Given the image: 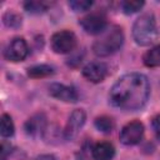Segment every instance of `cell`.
I'll use <instances>...</instances> for the list:
<instances>
[{
	"mask_svg": "<svg viewBox=\"0 0 160 160\" xmlns=\"http://www.w3.org/2000/svg\"><path fill=\"white\" fill-rule=\"evenodd\" d=\"M52 72H54V69L50 65H45V64L34 65V66H31V68L28 69V75L30 78H34V79L46 78V76L51 75Z\"/></svg>",
	"mask_w": 160,
	"mask_h": 160,
	"instance_id": "cell-15",
	"label": "cell"
},
{
	"mask_svg": "<svg viewBox=\"0 0 160 160\" xmlns=\"http://www.w3.org/2000/svg\"><path fill=\"white\" fill-rule=\"evenodd\" d=\"M11 152V145L6 141H2L1 142V146H0V155H1V160H6L8 156L10 155Z\"/></svg>",
	"mask_w": 160,
	"mask_h": 160,
	"instance_id": "cell-21",
	"label": "cell"
},
{
	"mask_svg": "<svg viewBox=\"0 0 160 160\" xmlns=\"http://www.w3.org/2000/svg\"><path fill=\"white\" fill-rule=\"evenodd\" d=\"M51 6V2L49 1H42V0H29L24 2L25 10H28L31 14H40L46 11Z\"/></svg>",
	"mask_w": 160,
	"mask_h": 160,
	"instance_id": "cell-14",
	"label": "cell"
},
{
	"mask_svg": "<svg viewBox=\"0 0 160 160\" xmlns=\"http://www.w3.org/2000/svg\"><path fill=\"white\" fill-rule=\"evenodd\" d=\"M32 160H56V158L52 156V155H40V156H38Z\"/></svg>",
	"mask_w": 160,
	"mask_h": 160,
	"instance_id": "cell-23",
	"label": "cell"
},
{
	"mask_svg": "<svg viewBox=\"0 0 160 160\" xmlns=\"http://www.w3.org/2000/svg\"><path fill=\"white\" fill-rule=\"evenodd\" d=\"M28 54H29V46L25 39L22 38H14L4 50L5 59L12 62L22 61L28 56Z\"/></svg>",
	"mask_w": 160,
	"mask_h": 160,
	"instance_id": "cell-7",
	"label": "cell"
},
{
	"mask_svg": "<svg viewBox=\"0 0 160 160\" xmlns=\"http://www.w3.org/2000/svg\"><path fill=\"white\" fill-rule=\"evenodd\" d=\"M142 136H144V125L138 120L130 121L126 125H124L119 135L120 141L124 145H129V146L139 144Z\"/></svg>",
	"mask_w": 160,
	"mask_h": 160,
	"instance_id": "cell-5",
	"label": "cell"
},
{
	"mask_svg": "<svg viewBox=\"0 0 160 160\" xmlns=\"http://www.w3.org/2000/svg\"><path fill=\"white\" fill-rule=\"evenodd\" d=\"M76 46V38L72 31L61 30L52 35L51 38V49L56 54H68L72 51Z\"/></svg>",
	"mask_w": 160,
	"mask_h": 160,
	"instance_id": "cell-4",
	"label": "cell"
},
{
	"mask_svg": "<svg viewBox=\"0 0 160 160\" xmlns=\"http://www.w3.org/2000/svg\"><path fill=\"white\" fill-rule=\"evenodd\" d=\"M85 119H86V115L81 109H76L70 114L64 130V136L66 140H72L76 138L80 129L85 124Z\"/></svg>",
	"mask_w": 160,
	"mask_h": 160,
	"instance_id": "cell-8",
	"label": "cell"
},
{
	"mask_svg": "<svg viewBox=\"0 0 160 160\" xmlns=\"http://www.w3.org/2000/svg\"><path fill=\"white\" fill-rule=\"evenodd\" d=\"M152 129H154L156 138L160 140V115H158L152 119Z\"/></svg>",
	"mask_w": 160,
	"mask_h": 160,
	"instance_id": "cell-22",
	"label": "cell"
},
{
	"mask_svg": "<svg viewBox=\"0 0 160 160\" xmlns=\"http://www.w3.org/2000/svg\"><path fill=\"white\" fill-rule=\"evenodd\" d=\"M142 6H144V1H139V0H126L121 2V9L125 14L138 12Z\"/></svg>",
	"mask_w": 160,
	"mask_h": 160,
	"instance_id": "cell-18",
	"label": "cell"
},
{
	"mask_svg": "<svg viewBox=\"0 0 160 160\" xmlns=\"http://www.w3.org/2000/svg\"><path fill=\"white\" fill-rule=\"evenodd\" d=\"M91 155L94 160H111L115 155V149L112 144L108 141H100L92 146Z\"/></svg>",
	"mask_w": 160,
	"mask_h": 160,
	"instance_id": "cell-12",
	"label": "cell"
},
{
	"mask_svg": "<svg viewBox=\"0 0 160 160\" xmlns=\"http://www.w3.org/2000/svg\"><path fill=\"white\" fill-rule=\"evenodd\" d=\"M150 95V82L140 72L125 74L112 85L109 99L110 102L121 110L135 111L141 109Z\"/></svg>",
	"mask_w": 160,
	"mask_h": 160,
	"instance_id": "cell-1",
	"label": "cell"
},
{
	"mask_svg": "<svg viewBox=\"0 0 160 160\" xmlns=\"http://www.w3.org/2000/svg\"><path fill=\"white\" fill-rule=\"evenodd\" d=\"M14 122L10 115L2 114L0 119V132L4 138H10L14 134Z\"/></svg>",
	"mask_w": 160,
	"mask_h": 160,
	"instance_id": "cell-16",
	"label": "cell"
},
{
	"mask_svg": "<svg viewBox=\"0 0 160 160\" xmlns=\"http://www.w3.org/2000/svg\"><path fill=\"white\" fill-rule=\"evenodd\" d=\"M95 128L99 131L108 134V132H111V130L114 129V121L109 116H105V115L104 116H99L95 120Z\"/></svg>",
	"mask_w": 160,
	"mask_h": 160,
	"instance_id": "cell-17",
	"label": "cell"
},
{
	"mask_svg": "<svg viewBox=\"0 0 160 160\" xmlns=\"http://www.w3.org/2000/svg\"><path fill=\"white\" fill-rule=\"evenodd\" d=\"M45 126H46V119L44 114H36L25 122V130L28 135L32 138L40 136L45 131Z\"/></svg>",
	"mask_w": 160,
	"mask_h": 160,
	"instance_id": "cell-11",
	"label": "cell"
},
{
	"mask_svg": "<svg viewBox=\"0 0 160 160\" xmlns=\"http://www.w3.org/2000/svg\"><path fill=\"white\" fill-rule=\"evenodd\" d=\"M4 22H5V25H8L10 28H18L21 24V18L19 15L9 11L4 15Z\"/></svg>",
	"mask_w": 160,
	"mask_h": 160,
	"instance_id": "cell-20",
	"label": "cell"
},
{
	"mask_svg": "<svg viewBox=\"0 0 160 160\" xmlns=\"http://www.w3.org/2000/svg\"><path fill=\"white\" fill-rule=\"evenodd\" d=\"M82 75L91 82H100L108 75V66L102 61H91L84 66Z\"/></svg>",
	"mask_w": 160,
	"mask_h": 160,
	"instance_id": "cell-9",
	"label": "cell"
},
{
	"mask_svg": "<svg viewBox=\"0 0 160 160\" xmlns=\"http://www.w3.org/2000/svg\"><path fill=\"white\" fill-rule=\"evenodd\" d=\"M132 38L140 46L152 44L158 38V26L152 14H144L132 25Z\"/></svg>",
	"mask_w": 160,
	"mask_h": 160,
	"instance_id": "cell-3",
	"label": "cell"
},
{
	"mask_svg": "<svg viewBox=\"0 0 160 160\" xmlns=\"http://www.w3.org/2000/svg\"><path fill=\"white\" fill-rule=\"evenodd\" d=\"M124 42V32L120 26H111L100 34V38L92 44V50L98 56H109L118 51Z\"/></svg>",
	"mask_w": 160,
	"mask_h": 160,
	"instance_id": "cell-2",
	"label": "cell"
},
{
	"mask_svg": "<svg viewBox=\"0 0 160 160\" xmlns=\"http://www.w3.org/2000/svg\"><path fill=\"white\" fill-rule=\"evenodd\" d=\"M80 26L82 30L91 35H99L102 34L106 30L108 22L106 18L100 12H91L86 16H84L80 20Z\"/></svg>",
	"mask_w": 160,
	"mask_h": 160,
	"instance_id": "cell-6",
	"label": "cell"
},
{
	"mask_svg": "<svg viewBox=\"0 0 160 160\" xmlns=\"http://www.w3.org/2000/svg\"><path fill=\"white\" fill-rule=\"evenodd\" d=\"M49 94L52 98L65 101V102H75L78 101V98H79L76 90L72 86H68V85L58 84V82H54L49 86Z\"/></svg>",
	"mask_w": 160,
	"mask_h": 160,
	"instance_id": "cell-10",
	"label": "cell"
},
{
	"mask_svg": "<svg viewBox=\"0 0 160 160\" xmlns=\"http://www.w3.org/2000/svg\"><path fill=\"white\" fill-rule=\"evenodd\" d=\"M92 1L90 0H72L69 1V6L74 10V11H85L89 8H91Z\"/></svg>",
	"mask_w": 160,
	"mask_h": 160,
	"instance_id": "cell-19",
	"label": "cell"
},
{
	"mask_svg": "<svg viewBox=\"0 0 160 160\" xmlns=\"http://www.w3.org/2000/svg\"><path fill=\"white\" fill-rule=\"evenodd\" d=\"M144 64L148 68H156L160 66V45L152 46L148 50L144 55Z\"/></svg>",
	"mask_w": 160,
	"mask_h": 160,
	"instance_id": "cell-13",
	"label": "cell"
}]
</instances>
